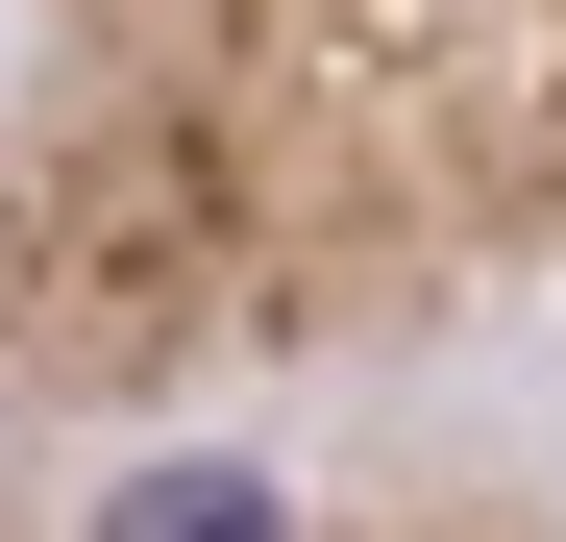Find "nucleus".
Returning <instances> with one entry per match:
<instances>
[{"label":"nucleus","mask_w":566,"mask_h":542,"mask_svg":"<svg viewBox=\"0 0 566 542\" xmlns=\"http://www.w3.org/2000/svg\"><path fill=\"white\" fill-rule=\"evenodd\" d=\"M542 296L566 0H0V444H148Z\"/></svg>","instance_id":"f257e3e1"}]
</instances>
